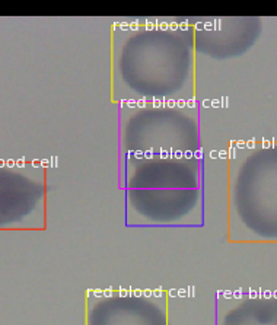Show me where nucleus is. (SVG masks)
Returning a JSON list of instances; mask_svg holds the SVG:
<instances>
[{
	"mask_svg": "<svg viewBox=\"0 0 277 325\" xmlns=\"http://www.w3.org/2000/svg\"><path fill=\"white\" fill-rule=\"evenodd\" d=\"M130 31H139V20H133L130 22Z\"/></svg>",
	"mask_w": 277,
	"mask_h": 325,
	"instance_id": "nucleus-7",
	"label": "nucleus"
},
{
	"mask_svg": "<svg viewBox=\"0 0 277 325\" xmlns=\"http://www.w3.org/2000/svg\"><path fill=\"white\" fill-rule=\"evenodd\" d=\"M38 165H39V162H38V161H34V162H32V166H38Z\"/></svg>",
	"mask_w": 277,
	"mask_h": 325,
	"instance_id": "nucleus-38",
	"label": "nucleus"
},
{
	"mask_svg": "<svg viewBox=\"0 0 277 325\" xmlns=\"http://www.w3.org/2000/svg\"><path fill=\"white\" fill-rule=\"evenodd\" d=\"M174 158H175V159H182V158H184V152H182V150H175V152H174Z\"/></svg>",
	"mask_w": 277,
	"mask_h": 325,
	"instance_id": "nucleus-17",
	"label": "nucleus"
},
{
	"mask_svg": "<svg viewBox=\"0 0 277 325\" xmlns=\"http://www.w3.org/2000/svg\"><path fill=\"white\" fill-rule=\"evenodd\" d=\"M120 29L121 31H129L130 29V22H120Z\"/></svg>",
	"mask_w": 277,
	"mask_h": 325,
	"instance_id": "nucleus-6",
	"label": "nucleus"
},
{
	"mask_svg": "<svg viewBox=\"0 0 277 325\" xmlns=\"http://www.w3.org/2000/svg\"><path fill=\"white\" fill-rule=\"evenodd\" d=\"M213 29L214 31H220L222 29V20L220 19H214L213 20Z\"/></svg>",
	"mask_w": 277,
	"mask_h": 325,
	"instance_id": "nucleus-3",
	"label": "nucleus"
},
{
	"mask_svg": "<svg viewBox=\"0 0 277 325\" xmlns=\"http://www.w3.org/2000/svg\"><path fill=\"white\" fill-rule=\"evenodd\" d=\"M196 29H197V31L204 29V22H197V23H196Z\"/></svg>",
	"mask_w": 277,
	"mask_h": 325,
	"instance_id": "nucleus-32",
	"label": "nucleus"
},
{
	"mask_svg": "<svg viewBox=\"0 0 277 325\" xmlns=\"http://www.w3.org/2000/svg\"><path fill=\"white\" fill-rule=\"evenodd\" d=\"M134 158H136V159L145 158V152H142V150H134Z\"/></svg>",
	"mask_w": 277,
	"mask_h": 325,
	"instance_id": "nucleus-14",
	"label": "nucleus"
},
{
	"mask_svg": "<svg viewBox=\"0 0 277 325\" xmlns=\"http://www.w3.org/2000/svg\"><path fill=\"white\" fill-rule=\"evenodd\" d=\"M187 107L188 108H196V98H190L187 101Z\"/></svg>",
	"mask_w": 277,
	"mask_h": 325,
	"instance_id": "nucleus-11",
	"label": "nucleus"
},
{
	"mask_svg": "<svg viewBox=\"0 0 277 325\" xmlns=\"http://www.w3.org/2000/svg\"><path fill=\"white\" fill-rule=\"evenodd\" d=\"M161 158L162 159H168L169 158V152L168 150H161Z\"/></svg>",
	"mask_w": 277,
	"mask_h": 325,
	"instance_id": "nucleus-28",
	"label": "nucleus"
},
{
	"mask_svg": "<svg viewBox=\"0 0 277 325\" xmlns=\"http://www.w3.org/2000/svg\"><path fill=\"white\" fill-rule=\"evenodd\" d=\"M178 28H179L178 22H169V29H171V31H177Z\"/></svg>",
	"mask_w": 277,
	"mask_h": 325,
	"instance_id": "nucleus-23",
	"label": "nucleus"
},
{
	"mask_svg": "<svg viewBox=\"0 0 277 325\" xmlns=\"http://www.w3.org/2000/svg\"><path fill=\"white\" fill-rule=\"evenodd\" d=\"M146 31H152V29H155V22H150V20H147L146 22Z\"/></svg>",
	"mask_w": 277,
	"mask_h": 325,
	"instance_id": "nucleus-21",
	"label": "nucleus"
},
{
	"mask_svg": "<svg viewBox=\"0 0 277 325\" xmlns=\"http://www.w3.org/2000/svg\"><path fill=\"white\" fill-rule=\"evenodd\" d=\"M212 107L213 108H219V107H220V101H219V99H213L212 101Z\"/></svg>",
	"mask_w": 277,
	"mask_h": 325,
	"instance_id": "nucleus-30",
	"label": "nucleus"
},
{
	"mask_svg": "<svg viewBox=\"0 0 277 325\" xmlns=\"http://www.w3.org/2000/svg\"><path fill=\"white\" fill-rule=\"evenodd\" d=\"M271 147H273V149H276V147H277V140L274 139V137L271 139Z\"/></svg>",
	"mask_w": 277,
	"mask_h": 325,
	"instance_id": "nucleus-33",
	"label": "nucleus"
},
{
	"mask_svg": "<svg viewBox=\"0 0 277 325\" xmlns=\"http://www.w3.org/2000/svg\"><path fill=\"white\" fill-rule=\"evenodd\" d=\"M210 158H212V159L219 158V150H212V152H210Z\"/></svg>",
	"mask_w": 277,
	"mask_h": 325,
	"instance_id": "nucleus-31",
	"label": "nucleus"
},
{
	"mask_svg": "<svg viewBox=\"0 0 277 325\" xmlns=\"http://www.w3.org/2000/svg\"><path fill=\"white\" fill-rule=\"evenodd\" d=\"M235 150H236V149H235L233 146L229 147V156H230L232 159H235Z\"/></svg>",
	"mask_w": 277,
	"mask_h": 325,
	"instance_id": "nucleus-29",
	"label": "nucleus"
},
{
	"mask_svg": "<svg viewBox=\"0 0 277 325\" xmlns=\"http://www.w3.org/2000/svg\"><path fill=\"white\" fill-rule=\"evenodd\" d=\"M203 107H204V108H210V107H212V101H210V99H204V101H203Z\"/></svg>",
	"mask_w": 277,
	"mask_h": 325,
	"instance_id": "nucleus-27",
	"label": "nucleus"
},
{
	"mask_svg": "<svg viewBox=\"0 0 277 325\" xmlns=\"http://www.w3.org/2000/svg\"><path fill=\"white\" fill-rule=\"evenodd\" d=\"M153 152H155V149L146 150V152H145V158H146V159H152V158H153Z\"/></svg>",
	"mask_w": 277,
	"mask_h": 325,
	"instance_id": "nucleus-16",
	"label": "nucleus"
},
{
	"mask_svg": "<svg viewBox=\"0 0 277 325\" xmlns=\"http://www.w3.org/2000/svg\"><path fill=\"white\" fill-rule=\"evenodd\" d=\"M127 107L129 108H136L137 107V101L136 99H127Z\"/></svg>",
	"mask_w": 277,
	"mask_h": 325,
	"instance_id": "nucleus-12",
	"label": "nucleus"
},
{
	"mask_svg": "<svg viewBox=\"0 0 277 325\" xmlns=\"http://www.w3.org/2000/svg\"><path fill=\"white\" fill-rule=\"evenodd\" d=\"M188 28H190L188 20H184V22H181V23H179V29H181V31H187Z\"/></svg>",
	"mask_w": 277,
	"mask_h": 325,
	"instance_id": "nucleus-9",
	"label": "nucleus"
},
{
	"mask_svg": "<svg viewBox=\"0 0 277 325\" xmlns=\"http://www.w3.org/2000/svg\"><path fill=\"white\" fill-rule=\"evenodd\" d=\"M168 152H169V158H168V159H171V158H174V152H175V150H174V149H169Z\"/></svg>",
	"mask_w": 277,
	"mask_h": 325,
	"instance_id": "nucleus-37",
	"label": "nucleus"
},
{
	"mask_svg": "<svg viewBox=\"0 0 277 325\" xmlns=\"http://www.w3.org/2000/svg\"><path fill=\"white\" fill-rule=\"evenodd\" d=\"M16 165L19 166V168H23V166H25V163H23V159H20V161H18V162H16Z\"/></svg>",
	"mask_w": 277,
	"mask_h": 325,
	"instance_id": "nucleus-36",
	"label": "nucleus"
},
{
	"mask_svg": "<svg viewBox=\"0 0 277 325\" xmlns=\"http://www.w3.org/2000/svg\"><path fill=\"white\" fill-rule=\"evenodd\" d=\"M255 147V139H249L246 142V149H254Z\"/></svg>",
	"mask_w": 277,
	"mask_h": 325,
	"instance_id": "nucleus-15",
	"label": "nucleus"
},
{
	"mask_svg": "<svg viewBox=\"0 0 277 325\" xmlns=\"http://www.w3.org/2000/svg\"><path fill=\"white\" fill-rule=\"evenodd\" d=\"M270 147H271V140L262 139V149H270Z\"/></svg>",
	"mask_w": 277,
	"mask_h": 325,
	"instance_id": "nucleus-13",
	"label": "nucleus"
},
{
	"mask_svg": "<svg viewBox=\"0 0 277 325\" xmlns=\"http://www.w3.org/2000/svg\"><path fill=\"white\" fill-rule=\"evenodd\" d=\"M184 158H185V159H191V158H194V152H191V150H185V152H184Z\"/></svg>",
	"mask_w": 277,
	"mask_h": 325,
	"instance_id": "nucleus-20",
	"label": "nucleus"
},
{
	"mask_svg": "<svg viewBox=\"0 0 277 325\" xmlns=\"http://www.w3.org/2000/svg\"><path fill=\"white\" fill-rule=\"evenodd\" d=\"M41 165L47 168V166H50V161H47V159H44V161H41Z\"/></svg>",
	"mask_w": 277,
	"mask_h": 325,
	"instance_id": "nucleus-34",
	"label": "nucleus"
},
{
	"mask_svg": "<svg viewBox=\"0 0 277 325\" xmlns=\"http://www.w3.org/2000/svg\"><path fill=\"white\" fill-rule=\"evenodd\" d=\"M204 29H206V31H212L213 29V22H204Z\"/></svg>",
	"mask_w": 277,
	"mask_h": 325,
	"instance_id": "nucleus-25",
	"label": "nucleus"
},
{
	"mask_svg": "<svg viewBox=\"0 0 277 325\" xmlns=\"http://www.w3.org/2000/svg\"><path fill=\"white\" fill-rule=\"evenodd\" d=\"M166 107L168 108H175L177 107V101L175 99H168L166 101Z\"/></svg>",
	"mask_w": 277,
	"mask_h": 325,
	"instance_id": "nucleus-10",
	"label": "nucleus"
},
{
	"mask_svg": "<svg viewBox=\"0 0 277 325\" xmlns=\"http://www.w3.org/2000/svg\"><path fill=\"white\" fill-rule=\"evenodd\" d=\"M146 98H142V99H139V101H137V107H139V108H145V107H146Z\"/></svg>",
	"mask_w": 277,
	"mask_h": 325,
	"instance_id": "nucleus-19",
	"label": "nucleus"
},
{
	"mask_svg": "<svg viewBox=\"0 0 277 325\" xmlns=\"http://www.w3.org/2000/svg\"><path fill=\"white\" fill-rule=\"evenodd\" d=\"M163 104L161 99H158V98H153V108H162Z\"/></svg>",
	"mask_w": 277,
	"mask_h": 325,
	"instance_id": "nucleus-8",
	"label": "nucleus"
},
{
	"mask_svg": "<svg viewBox=\"0 0 277 325\" xmlns=\"http://www.w3.org/2000/svg\"><path fill=\"white\" fill-rule=\"evenodd\" d=\"M177 107H178V108H185V107H187V101L178 99V101H177Z\"/></svg>",
	"mask_w": 277,
	"mask_h": 325,
	"instance_id": "nucleus-22",
	"label": "nucleus"
},
{
	"mask_svg": "<svg viewBox=\"0 0 277 325\" xmlns=\"http://www.w3.org/2000/svg\"><path fill=\"white\" fill-rule=\"evenodd\" d=\"M169 29V23L168 22H161V31H168Z\"/></svg>",
	"mask_w": 277,
	"mask_h": 325,
	"instance_id": "nucleus-26",
	"label": "nucleus"
},
{
	"mask_svg": "<svg viewBox=\"0 0 277 325\" xmlns=\"http://www.w3.org/2000/svg\"><path fill=\"white\" fill-rule=\"evenodd\" d=\"M126 105H127V99H121V101H120V107L123 108V107H126Z\"/></svg>",
	"mask_w": 277,
	"mask_h": 325,
	"instance_id": "nucleus-35",
	"label": "nucleus"
},
{
	"mask_svg": "<svg viewBox=\"0 0 277 325\" xmlns=\"http://www.w3.org/2000/svg\"><path fill=\"white\" fill-rule=\"evenodd\" d=\"M246 147V142L245 140H238L236 142V149H245Z\"/></svg>",
	"mask_w": 277,
	"mask_h": 325,
	"instance_id": "nucleus-18",
	"label": "nucleus"
},
{
	"mask_svg": "<svg viewBox=\"0 0 277 325\" xmlns=\"http://www.w3.org/2000/svg\"><path fill=\"white\" fill-rule=\"evenodd\" d=\"M216 297H222L225 305L217 309L216 325H277V290H258L257 296L239 297L223 296V290H217Z\"/></svg>",
	"mask_w": 277,
	"mask_h": 325,
	"instance_id": "nucleus-2",
	"label": "nucleus"
},
{
	"mask_svg": "<svg viewBox=\"0 0 277 325\" xmlns=\"http://www.w3.org/2000/svg\"><path fill=\"white\" fill-rule=\"evenodd\" d=\"M163 297V296H162ZM86 325H169L165 305L155 294L136 296L134 289L88 290Z\"/></svg>",
	"mask_w": 277,
	"mask_h": 325,
	"instance_id": "nucleus-1",
	"label": "nucleus"
},
{
	"mask_svg": "<svg viewBox=\"0 0 277 325\" xmlns=\"http://www.w3.org/2000/svg\"><path fill=\"white\" fill-rule=\"evenodd\" d=\"M229 98L228 96H222L220 98V107H222V108H228L229 107Z\"/></svg>",
	"mask_w": 277,
	"mask_h": 325,
	"instance_id": "nucleus-4",
	"label": "nucleus"
},
{
	"mask_svg": "<svg viewBox=\"0 0 277 325\" xmlns=\"http://www.w3.org/2000/svg\"><path fill=\"white\" fill-rule=\"evenodd\" d=\"M219 158L220 159H228V152L226 150H219Z\"/></svg>",
	"mask_w": 277,
	"mask_h": 325,
	"instance_id": "nucleus-24",
	"label": "nucleus"
},
{
	"mask_svg": "<svg viewBox=\"0 0 277 325\" xmlns=\"http://www.w3.org/2000/svg\"><path fill=\"white\" fill-rule=\"evenodd\" d=\"M203 156H204V152H203V149H198V150H194V158L196 159H203Z\"/></svg>",
	"mask_w": 277,
	"mask_h": 325,
	"instance_id": "nucleus-5",
	"label": "nucleus"
}]
</instances>
